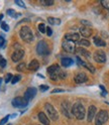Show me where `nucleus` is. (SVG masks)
Wrapping results in <instances>:
<instances>
[{
    "label": "nucleus",
    "instance_id": "nucleus-8",
    "mask_svg": "<svg viewBox=\"0 0 109 125\" xmlns=\"http://www.w3.org/2000/svg\"><path fill=\"white\" fill-rule=\"evenodd\" d=\"M12 106L15 108H24L27 106L28 104V101H26L24 99V97H15L12 102H11Z\"/></svg>",
    "mask_w": 109,
    "mask_h": 125
},
{
    "label": "nucleus",
    "instance_id": "nucleus-32",
    "mask_svg": "<svg viewBox=\"0 0 109 125\" xmlns=\"http://www.w3.org/2000/svg\"><path fill=\"white\" fill-rule=\"evenodd\" d=\"M1 28L3 30H5V31H8L9 30V26H8V24H7L6 22H1Z\"/></svg>",
    "mask_w": 109,
    "mask_h": 125
},
{
    "label": "nucleus",
    "instance_id": "nucleus-19",
    "mask_svg": "<svg viewBox=\"0 0 109 125\" xmlns=\"http://www.w3.org/2000/svg\"><path fill=\"white\" fill-rule=\"evenodd\" d=\"M61 64L64 68H68V67L72 66L74 64V61L71 58H63L61 60Z\"/></svg>",
    "mask_w": 109,
    "mask_h": 125
},
{
    "label": "nucleus",
    "instance_id": "nucleus-26",
    "mask_svg": "<svg viewBox=\"0 0 109 125\" xmlns=\"http://www.w3.org/2000/svg\"><path fill=\"white\" fill-rule=\"evenodd\" d=\"M7 14H8V15H11L12 17L20 16V13H15V11H14L13 9H8V10H7Z\"/></svg>",
    "mask_w": 109,
    "mask_h": 125
},
{
    "label": "nucleus",
    "instance_id": "nucleus-15",
    "mask_svg": "<svg viewBox=\"0 0 109 125\" xmlns=\"http://www.w3.org/2000/svg\"><path fill=\"white\" fill-rule=\"evenodd\" d=\"M35 94H36V89L35 88H33V87H30L28 88L25 93H24V99L26 101H30V100H33L35 96Z\"/></svg>",
    "mask_w": 109,
    "mask_h": 125
},
{
    "label": "nucleus",
    "instance_id": "nucleus-40",
    "mask_svg": "<svg viewBox=\"0 0 109 125\" xmlns=\"http://www.w3.org/2000/svg\"><path fill=\"white\" fill-rule=\"evenodd\" d=\"M77 64H78V66H84L85 62H83L80 58H77Z\"/></svg>",
    "mask_w": 109,
    "mask_h": 125
},
{
    "label": "nucleus",
    "instance_id": "nucleus-35",
    "mask_svg": "<svg viewBox=\"0 0 109 125\" xmlns=\"http://www.w3.org/2000/svg\"><path fill=\"white\" fill-rule=\"evenodd\" d=\"M8 119H9V115H7V116H5L4 117V118L1 120V121H0V125H4L7 121H8Z\"/></svg>",
    "mask_w": 109,
    "mask_h": 125
},
{
    "label": "nucleus",
    "instance_id": "nucleus-24",
    "mask_svg": "<svg viewBox=\"0 0 109 125\" xmlns=\"http://www.w3.org/2000/svg\"><path fill=\"white\" fill-rule=\"evenodd\" d=\"M79 44H80L81 46L88 48V46H90V42L87 40V38H83V40H80V41H79Z\"/></svg>",
    "mask_w": 109,
    "mask_h": 125
},
{
    "label": "nucleus",
    "instance_id": "nucleus-13",
    "mask_svg": "<svg viewBox=\"0 0 109 125\" xmlns=\"http://www.w3.org/2000/svg\"><path fill=\"white\" fill-rule=\"evenodd\" d=\"M74 81L77 84H83L88 81V77L85 73H77L74 76Z\"/></svg>",
    "mask_w": 109,
    "mask_h": 125
},
{
    "label": "nucleus",
    "instance_id": "nucleus-14",
    "mask_svg": "<svg viewBox=\"0 0 109 125\" xmlns=\"http://www.w3.org/2000/svg\"><path fill=\"white\" fill-rule=\"evenodd\" d=\"M65 40L67 41H71L73 42H79L80 41V33L78 32H69L65 34Z\"/></svg>",
    "mask_w": 109,
    "mask_h": 125
},
{
    "label": "nucleus",
    "instance_id": "nucleus-2",
    "mask_svg": "<svg viewBox=\"0 0 109 125\" xmlns=\"http://www.w3.org/2000/svg\"><path fill=\"white\" fill-rule=\"evenodd\" d=\"M19 35L21 37L22 41H24L25 42H32L33 41V33L32 29H30L28 26L24 25L22 26L19 30Z\"/></svg>",
    "mask_w": 109,
    "mask_h": 125
},
{
    "label": "nucleus",
    "instance_id": "nucleus-27",
    "mask_svg": "<svg viewBox=\"0 0 109 125\" xmlns=\"http://www.w3.org/2000/svg\"><path fill=\"white\" fill-rule=\"evenodd\" d=\"M25 68H26V65L24 64V62H21V64H19L17 67H16V70L18 72H23L25 70Z\"/></svg>",
    "mask_w": 109,
    "mask_h": 125
},
{
    "label": "nucleus",
    "instance_id": "nucleus-39",
    "mask_svg": "<svg viewBox=\"0 0 109 125\" xmlns=\"http://www.w3.org/2000/svg\"><path fill=\"white\" fill-rule=\"evenodd\" d=\"M66 90H64V89H54V90H53L51 93L52 94H54V93H63V92H65Z\"/></svg>",
    "mask_w": 109,
    "mask_h": 125
},
{
    "label": "nucleus",
    "instance_id": "nucleus-18",
    "mask_svg": "<svg viewBox=\"0 0 109 125\" xmlns=\"http://www.w3.org/2000/svg\"><path fill=\"white\" fill-rule=\"evenodd\" d=\"M38 68H40V62H38L37 60H33L27 66V69L29 70V71H33V72L37 71Z\"/></svg>",
    "mask_w": 109,
    "mask_h": 125
},
{
    "label": "nucleus",
    "instance_id": "nucleus-4",
    "mask_svg": "<svg viewBox=\"0 0 109 125\" xmlns=\"http://www.w3.org/2000/svg\"><path fill=\"white\" fill-rule=\"evenodd\" d=\"M44 109H45V112H46V116L51 118L53 121H56L59 119V114H58V111L56 110L52 104L50 103H45L44 104Z\"/></svg>",
    "mask_w": 109,
    "mask_h": 125
},
{
    "label": "nucleus",
    "instance_id": "nucleus-3",
    "mask_svg": "<svg viewBox=\"0 0 109 125\" xmlns=\"http://www.w3.org/2000/svg\"><path fill=\"white\" fill-rule=\"evenodd\" d=\"M109 118L108 111L106 110H100L95 116V125H104Z\"/></svg>",
    "mask_w": 109,
    "mask_h": 125
},
{
    "label": "nucleus",
    "instance_id": "nucleus-25",
    "mask_svg": "<svg viewBox=\"0 0 109 125\" xmlns=\"http://www.w3.org/2000/svg\"><path fill=\"white\" fill-rule=\"evenodd\" d=\"M41 3L44 6H52L54 2V0H41Z\"/></svg>",
    "mask_w": 109,
    "mask_h": 125
},
{
    "label": "nucleus",
    "instance_id": "nucleus-21",
    "mask_svg": "<svg viewBox=\"0 0 109 125\" xmlns=\"http://www.w3.org/2000/svg\"><path fill=\"white\" fill-rule=\"evenodd\" d=\"M76 51L78 52V53L82 54V56L85 57V58H87V59H90V58H91V53H90L88 51L84 50L83 48H78V49H76Z\"/></svg>",
    "mask_w": 109,
    "mask_h": 125
},
{
    "label": "nucleus",
    "instance_id": "nucleus-5",
    "mask_svg": "<svg viewBox=\"0 0 109 125\" xmlns=\"http://www.w3.org/2000/svg\"><path fill=\"white\" fill-rule=\"evenodd\" d=\"M36 52L40 54V56H46V54H49L50 53L49 44L44 41L38 42L36 44Z\"/></svg>",
    "mask_w": 109,
    "mask_h": 125
},
{
    "label": "nucleus",
    "instance_id": "nucleus-23",
    "mask_svg": "<svg viewBox=\"0 0 109 125\" xmlns=\"http://www.w3.org/2000/svg\"><path fill=\"white\" fill-rule=\"evenodd\" d=\"M83 67H85L86 69H88L89 71L92 73V74H94L95 72H96V70H95V68H94V66H92L91 64H89V62H85V64H84V66Z\"/></svg>",
    "mask_w": 109,
    "mask_h": 125
},
{
    "label": "nucleus",
    "instance_id": "nucleus-20",
    "mask_svg": "<svg viewBox=\"0 0 109 125\" xmlns=\"http://www.w3.org/2000/svg\"><path fill=\"white\" fill-rule=\"evenodd\" d=\"M93 42H94V44L96 46H99V48L106 45V42L102 40V38H100L99 36H94V37H93Z\"/></svg>",
    "mask_w": 109,
    "mask_h": 125
},
{
    "label": "nucleus",
    "instance_id": "nucleus-1",
    "mask_svg": "<svg viewBox=\"0 0 109 125\" xmlns=\"http://www.w3.org/2000/svg\"><path fill=\"white\" fill-rule=\"evenodd\" d=\"M72 114L79 120L84 119L85 116H86V110H85V107L83 106V104L79 102L75 103L72 106Z\"/></svg>",
    "mask_w": 109,
    "mask_h": 125
},
{
    "label": "nucleus",
    "instance_id": "nucleus-10",
    "mask_svg": "<svg viewBox=\"0 0 109 125\" xmlns=\"http://www.w3.org/2000/svg\"><path fill=\"white\" fill-rule=\"evenodd\" d=\"M93 58H94V61L98 62V64H104L106 62V53L102 50H98L94 52Z\"/></svg>",
    "mask_w": 109,
    "mask_h": 125
},
{
    "label": "nucleus",
    "instance_id": "nucleus-44",
    "mask_svg": "<svg viewBox=\"0 0 109 125\" xmlns=\"http://www.w3.org/2000/svg\"><path fill=\"white\" fill-rule=\"evenodd\" d=\"M2 18H3V14H0V22H1Z\"/></svg>",
    "mask_w": 109,
    "mask_h": 125
},
{
    "label": "nucleus",
    "instance_id": "nucleus-34",
    "mask_svg": "<svg viewBox=\"0 0 109 125\" xmlns=\"http://www.w3.org/2000/svg\"><path fill=\"white\" fill-rule=\"evenodd\" d=\"M45 33H46V35H48V36H52V34H53V30H52V28H51L50 26L46 27V29H45Z\"/></svg>",
    "mask_w": 109,
    "mask_h": 125
},
{
    "label": "nucleus",
    "instance_id": "nucleus-29",
    "mask_svg": "<svg viewBox=\"0 0 109 125\" xmlns=\"http://www.w3.org/2000/svg\"><path fill=\"white\" fill-rule=\"evenodd\" d=\"M6 64H7L6 60L2 56H0V67H1V68H5L6 67Z\"/></svg>",
    "mask_w": 109,
    "mask_h": 125
},
{
    "label": "nucleus",
    "instance_id": "nucleus-22",
    "mask_svg": "<svg viewBox=\"0 0 109 125\" xmlns=\"http://www.w3.org/2000/svg\"><path fill=\"white\" fill-rule=\"evenodd\" d=\"M48 21L52 25H60L61 24V19L60 18H54V17H49Z\"/></svg>",
    "mask_w": 109,
    "mask_h": 125
},
{
    "label": "nucleus",
    "instance_id": "nucleus-42",
    "mask_svg": "<svg viewBox=\"0 0 109 125\" xmlns=\"http://www.w3.org/2000/svg\"><path fill=\"white\" fill-rule=\"evenodd\" d=\"M100 89L102 90V92H103V96H105L106 94H107V92H106V90H105V88H104V86H102V85H100Z\"/></svg>",
    "mask_w": 109,
    "mask_h": 125
},
{
    "label": "nucleus",
    "instance_id": "nucleus-30",
    "mask_svg": "<svg viewBox=\"0 0 109 125\" xmlns=\"http://www.w3.org/2000/svg\"><path fill=\"white\" fill-rule=\"evenodd\" d=\"M101 5H102L105 9H109V0H102V1H101Z\"/></svg>",
    "mask_w": 109,
    "mask_h": 125
},
{
    "label": "nucleus",
    "instance_id": "nucleus-11",
    "mask_svg": "<svg viewBox=\"0 0 109 125\" xmlns=\"http://www.w3.org/2000/svg\"><path fill=\"white\" fill-rule=\"evenodd\" d=\"M23 56H24V51H23L22 49L15 50L13 52V53L11 54V60L14 62H19L23 58Z\"/></svg>",
    "mask_w": 109,
    "mask_h": 125
},
{
    "label": "nucleus",
    "instance_id": "nucleus-16",
    "mask_svg": "<svg viewBox=\"0 0 109 125\" xmlns=\"http://www.w3.org/2000/svg\"><path fill=\"white\" fill-rule=\"evenodd\" d=\"M80 33L85 38H87V37H89V36L92 35V29L90 27H88V26H84L83 25V26L80 27Z\"/></svg>",
    "mask_w": 109,
    "mask_h": 125
},
{
    "label": "nucleus",
    "instance_id": "nucleus-7",
    "mask_svg": "<svg viewBox=\"0 0 109 125\" xmlns=\"http://www.w3.org/2000/svg\"><path fill=\"white\" fill-rule=\"evenodd\" d=\"M61 111L67 118H71L72 117V107H71V103H70L68 100H64L63 102H62Z\"/></svg>",
    "mask_w": 109,
    "mask_h": 125
},
{
    "label": "nucleus",
    "instance_id": "nucleus-33",
    "mask_svg": "<svg viewBox=\"0 0 109 125\" xmlns=\"http://www.w3.org/2000/svg\"><path fill=\"white\" fill-rule=\"evenodd\" d=\"M12 78H13V76H12L11 74H7L6 77H5V83H9V82H11Z\"/></svg>",
    "mask_w": 109,
    "mask_h": 125
},
{
    "label": "nucleus",
    "instance_id": "nucleus-38",
    "mask_svg": "<svg viewBox=\"0 0 109 125\" xmlns=\"http://www.w3.org/2000/svg\"><path fill=\"white\" fill-rule=\"evenodd\" d=\"M66 77H67V73H65V72H60L59 73V78L60 79H65Z\"/></svg>",
    "mask_w": 109,
    "mask_h": 125
},
{
    "label": "nucleus",
    "instance_id": "nucleus-17",
    "mask_svg": "<svg viewBox=\"0 0 109 125\" xmlns=\"http://www.w3.org/2000/svg\"><path fill=\"white\" fill-rule=\"evenodd\" d=\"M38 120H40V122L42 123V124H44V125H50V119H49V117L46 116V114L45 113H44V112H40L38 113Z\"/></svg>",
    "mask_w": 109,
    "mask_h": 125
},
{
    "label": "nucleus",
    "instance_id": "nucleus-28",
    "mask_svg": "<svg viewBox=\"0 0 109 125\" xmlns=\"http://www.w3.org/2000/svg\"><path fill=\"white\" fill-rule=\"evenodd\" d=\"M45 29H46L45 24H44V23H40L38 24V30L41 31V33H45Z\"/></svg>",
    "mask_w": 109,
    "mask_h": 125
},
{
    "label": "nucleus",
    "instance_id": "nucleus-36",
    "mask_svg": "<svg viewBox=\"0 0 109 125\" xmlns=\"http://www.w3.org/2000/svg\"><path fill=\"white\" fill-rule=\"evenodd\" d=\"M15 4L18 5V6H20V7H23V8L25 7V4L23 3L22 1H20V0H15Z\"/></svg>",
    "mask_w": 109,
    "mask_h": 125
},
{
    "label": "nucleus",
    "instance_id": "nucleus-12",
    "mask_svg": "<svg viewBox=\"0 0 109 125\" xmlns=\"http://www.w3.org/2000/svg\"><path fill=\"white\" fill-rule=\"evenodd\" d=\"M97 114V108L94 105H90L88 108V113H87V121L88 122H92L94 117Z\"/></svg>",
    "mask_w": 109,
    "mask_h": 125
},
{
    "label": "nucleus",
    "instance_id": "nucleus-37",
    "mask_svg": "<svg viewBox=\"0 0 109 125\" xmlns=\"http://www.w3.org/2000/svg\"><path fill=\"white\" fill-rule=\"evenodd\" d=\"M40 90H41L42 92H44V91H46V90H49V86H46V85H41V86H40Z\"/></svg>",
    "mask_w": 109,
    "mask_h": 125
},
{
    "label": "nucleus",
    "instance_id": "nucleus-41",
    "mask_svg": "<svg viewBox=\"0 0 109 125\" xmlns=\"http://www.w3.org/2000/svg\"><path fill=\"white\" fill-rule=\"evenodd\" d=\"M4 43H5L4 37H3V36H0V48H2V46L4 45Z\"/></svg>",
    "mask_w": 109,
    "mask_h": 125
},
{
    "label": "nucleus",
    "instance_id": "nucleus-9",
    "mask_svg": "<svg viewBox=\"0 0 109 125\" xmlns=\"http://www.w3.org/2000/svg\"><path fill=\"white\" fill-rule=\"evenodd\" d=\"M62 48L68 52H71V53L76 52V43L71 41L64 40V42H62Z\"/></svg>",
    "mask_w": 109,
    "mask_h": 125
},
{
    "label": "nucleus",
    "instance_id": "nucleus-31",
    "mask_svg": "<svg viewBox=\"0 0 109 125\" xmlns=\"http://www.w3.org/2000/svg\"><path fill=\"white\" fill-rule=\"evenodd\" d=\"M20 79H21V77H20L19 75H17V76H14V77L12 78V80H11V83L14 85V84H16V83H17V82H18Z\"/></svg>",
    "mask_w": 109,
    "mask_h": 125
},
{
    "label": "nucleus",
    "instance_id": "nucleus-43",
    "mask_svg": "<svg viewBox=\"0 0 109 125\" xmlns=\"http://www.w3.org/2000/svg\"><path fill=\"white\" fill-rule=\"evenodd\" d=\"M81 23H82V24H87V26H88V27L91 25V23H90L89 21H87V20H82V21H81Z\"/></svg>",
    "mask_w": 109,
    "mask_h": 125
},
{
    "label": "nucleus",
    "instance_id": "nucleus-6",
    "mask_svg": "<svg viewBox=\"0 0 109 125\" xmlns=\"http://www.w3.org/2000/svg\"><path fill=\"white\" fill-rule=\"evenodd\" d=\"M48 73L50 75V78H51V80L53 81H56L59 79V73L61 72V69H60V66L57 65V64H54V65H52L48 68Z\"/></svg>",
    "mask_w": 109,
    "mask_h": 125
}]
</instances>
